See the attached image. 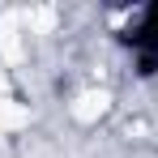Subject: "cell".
<instances>
[{"mask_svg":"<svg viewBox=\"0 0 158 158\" xmlns=\"http://www.w3.org/2000/svg\"><path fill=\"white\" fill-rule=\"evenodd\" d=\"M107 111H111V90H103V85H90V90H81V94H73V103H69V120L73 124H98Z\"/></svg>","mask_w":158,"mask_h":158,"instance_id":"cell-1","label":"cell"}]
</instances>
